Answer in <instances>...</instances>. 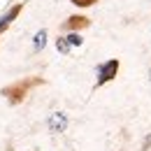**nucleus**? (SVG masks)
<instances>
[{"label": "nucleus", "instance_id": "obj_1", "mask_svg": "<svg viewBox=\"0 0 151 151\" xmlns=\"http://www.w3.org/2000/svg\"><path fill=\"white\" fill-rule=\"evenodd\" d=\"M116 75H119V60H116V58L105 60V63L98 68V86H102V84L112 81Z\"/></svg>", "mask_w": 151, "mask_h": 151}, {"label": "nucleus", "instance_id": "obj_2", "mask_svg": "<svg viewBox=\"0 0 151 151\" xmlns=\"http://www.w3.org/2000/svg\"><path fill=\"white\" fill-rule=\"evenodd\" d=\"M47 128H49L51 132H63L65 128H68V114H63V112L49 114V119H47Z\"/></svg>", "mask_w": 151, "mask_h": 151}, {"label": "nucleus", "instance_id": "obj_3", "mask_svg": "<svg viewBox=\"0 0 151 151\" xmlns=\"http://www.w3.org/2000/svg\"><path fill=\"white\" fill-rule=\"evenodd\" d=\"M19 12H21V5H17V7H12V9L7 12V14H2V17H0V33H2V30H5V28H7L9 23H12V19H14V17L19 14Z\"/></svg>", "mask_w": 151, "mask_h": 151}, {"label": "nucleus", "instance_id": "obj_4", "mask_svg": "<svg viewBox=\"0 0 151 151\" xmlns=\"http://www.w3.org/2000/svg\"><path fill=\"white\" fill-rule=\"evenodd\" d=\"M44 44H47V30H40L37 35H35V40H33V49H35V51H40Z\"/></svg>", "mask_w": 151, "mask_h": 151}, {"label": "nucleus", "instance_id": "obj_5", "mask_svg": "<svg viewBox=\"0 0 151 151\" xmlns=\"http://www.w3.org/2000/svg\"><path fill=\"white\" fill-rule=\"evenodd\" d=\"M56 47H58V51H60V54H68V51H70V44H68V40H65V37H58Z\"/></svg>", "mask_w": 151, "mask_h": 151}, {"label": "nucleus", "instance_id": "obj_6", "mask_svg": "<svg viewBox=\"0 0 151 151\" xmlns=\"http://www.w3.org/2000/svg\"><path fill=\"white\" fill-rule=\"evenodd\" d=\"M65 40H68V44H70V47H79V44H81V37H79L77 33H70Z\"/></svg>", "mask_w": 151, "mask_h": 151}, {"label": "nucleus", "instance_id": "obj_7", "mask_svg": "<svg viewBox=\"0 0 151 151\" xmlns=\"http://www.w3.org/2000/svg\"><path fill=\"white\" fill-rule=\"evenodd\" d=\"M72 2H75V5H84V7H86V5H93L95 0H72Z\"/></svg>", "mask_w": 151, "mask_h": 151}, {"label": "nucleus", "instance_id": "obj_8", "mask_svg": "<svg viewBox=\"0 0 151 151\" xmlns=\"http://www.w3.org/2000/svg\"><path fill=\"white\" fill-rule=\"evenodd\" d=\"M149 81H151V68H149Z\"/></svg>", "mask_w": 151, "mask_h": 151}]
</instances>
